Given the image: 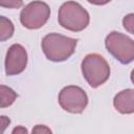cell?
Listing matches in <instances>:
<instances>
[{"label":"cell","instance_id":"8","mask_svg":"<svg viewBox=\"0 0 134 134\" xmlns=\"http://www.w3.org/2000/svg\"><path fill=\"white\" fill-rule=\"evenodd\" d=\"M114 107L124 114H130L134 111V94L132 89L119 92L114 97Z\"/></svg>","mask_w":134,"mask_h":134},{"label":"cell","instance_id":"14","mask_svg":"<svg viewBox=\"0 0 134 134\" xmlns=\"http://www.w3.org/2000/svg\"><path fill=\"white\" fill-rule=\"evenodd\" d=\"M51 133L50 129L46 128L45 126H41V125H38L35 129H32V133Z\"/></svg>","mask_w":134,"mask_h":134},{"label":"cell","instance_id":"3","mask_svg":"<svg viewBox=\"0 0 134 134\" xmlns=\"http://www.w3.org/2000/svg\"><path fill=\"white\" fill-rule=\"evenodd\" d=\"M82 72L88 84L96 88L103 85L110 75V67L107 61L99 54L90 53L82 62Z\"/></svg>","mask_w":134,"mask_h":134},{"label":"cell","instance_id":"16","mask_svg":"<svg viewBox=\"0 0 134 134\" xmlns=\"http://www.w3.org/2000/svg\"><path fill=\"white\" fill-rule=\"evenodd\" d=\"M13 133H27V130L23 127H19V128H16L13 130Z\"/></svg>","mask_w":134,"mask_h":134},{"label":"cell","instance_id":"13","mask_svg":"<svg viewBox=\"0 0 134 134\" xmlns=\"http://www.w3.org/2000/svg\"><path fill=\"white\" fill-rule=\"evenodd\" d=\"M10 119L6 116H0V133H3L6 127L9 125Z\"/></svg>","mask_w":134,"mask_h":134},{"label":"cell","instance_id":"4","mask_svg":"<svg viewBox=\"0 0 134 134\" xmlns=\"http://www.w3.org/2000/svg\"><path fill=\"white\" fill-rule=\"evenodd\" d=\"M106 47L122 64H128L134 59L133 40L120 32L109 34L106 38Z\"/></svg>","mask_w":134,"mask_h":134},{"label":"cell","instance_id":"9","mask_svg":"<svg viewBox=\"0 0 134 134\" xmlns=\"http://www.w3.org/2000/svg\"><path fill=\"white\" fill-rule=\"evenodd\" d=\"M17 98V93L3 85H0V108H5L10 106Z\"/></svg>","mask_w":134,"mask_h":134},{"label":"cell","instance_id":"5","mask_svg":"<svg viewBox=\"0 0 134 134\" xmlns=\"http://www.w3.org/2000/svg\"><path fill=\"white\" fill-rule=\"evenodd\" d=\"M50 16L49 6L42 1H34L27 4L21 12L20 21L29 29H37L43 26Z\"/></svg>","mask_w":134,"mask_h":134},{"label":"cell","instance_id":"11","mask_svg":"<svg viewBox=\"0 0 134 134\" xmlns=\"http://www.w3.org/2000/svg\"><path fill=\"white\" fill-rule=\"evenodd\" d=\"M22 0H0V6L7 8H18L22 5Z\"/></svg>","mask_w":134,"mask_h":134},{"label":"cell","instance_id":"12","mask_svg":"<svg viewBox=\"0 0 134 134\" xmlns=\"http://www.w3.org/2000/svg\"><path fill=\"white\" fill-rule=\"evenodd\" d=\"M122 22H124L125 28L128 29V30L132 34V32H133V15L130 14V15H128L127 17H125Z\"/></svg>","mask_w":134,"mask_h":134},{"label":"cell","instance_id":"6","mask_svg":"<svg viewBox=\"0 0 134 134\" xmlns=\"http://www.w3.org/2000/svg\"><path fill=\"white\" fill-rule=\"evenodd\" d=\"M61 107L70 113H81L88 104V97L83 89L77 86H67L59 94Z\"/></svg>","mask_w":134,"mask_h":134},{"label":"cell","instance_id":"1","mask_svg":"<svg viewBox=\"0 0 134 134\" xmlns=\"http://www.w3.org/2000/svg\"><path fill=\"white\" fill-rule=\"evenodd\" d=\"M76 40L55 32L45 36L42 40V48L46 58L50 61L61 62L68 59L75 49Z\"/></svg>","mask_w":134,"mask_h":134},{"label":"cell","instance_id":"7","mask_svg":"<svg viewBox=\"0 0 134 134\" xmlns=\"http://www.w3.org/2000/svg\"><path fill=\"white\" fill-rule=\"evenodd\" d=\"M27 64L26 50L19 44H14L9 47L5 59V72L7 75L21 73Z\"/></svg>","mask_w":134,"mask_h":134},{"label":"cell","instance_id":"15","mask_svg":"<svg viewBox=\"0 0 134 134\" xmlns=\"http://www.w3.org/2000/svg\"><path fill=\"white\" fill-rule=\"evenodd\" d=\"M89 3H92V4H95V5H103V4H106L108 2H110L111 0H87Z\"/></svg>","mask_w":134,"mask_h":134},{"label":"cell","instance_id":"10","mask_svg":"<svg viewBox=\"0 0 134 134\" xmlns=\"http://www.w3.org/2000/svg\"><path fill=\"white\" fill-rule=\"evenodd\" d=\"M14 34V25L10 20L0 16V41L8 40Z\"/></svg>","mask_w":134,"mask_h":134},{"label":"cell","instance_id":"2","mask_svg":"<svg viewBox=\"0 0 134 134\" xmlns=\"http://www.w3.org/2000/svg\"><path fill=\"white\" fill-rule=\"evenodd\" d=\"M59 23L71 31H81L89 24V14L79 3L65 2L59 9Z\"/></svg>","mask_w":134,"mask_h":134}]
</instances>
